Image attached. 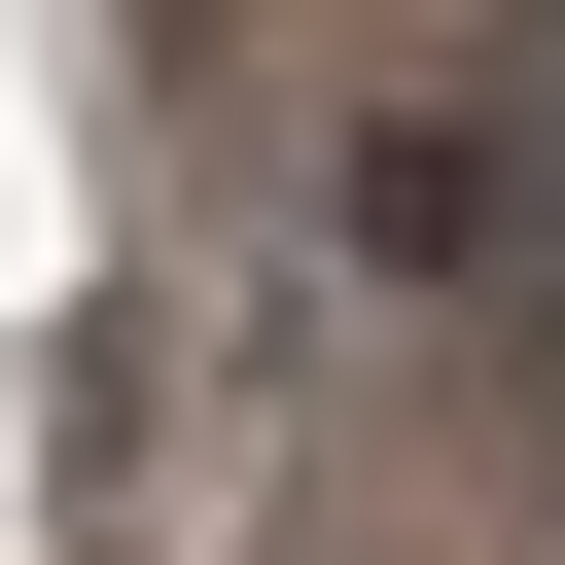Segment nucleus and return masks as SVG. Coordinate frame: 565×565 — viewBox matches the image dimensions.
Instances as JSON below:
<instances>
[]
</instances>
